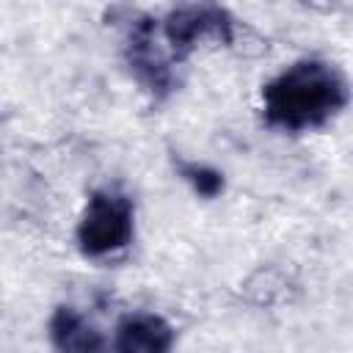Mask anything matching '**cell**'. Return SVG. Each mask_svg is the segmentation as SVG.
I'll use <instances>...</instances> for the list:
<instances>
[{"mask_svg": "<svg viewBox=\"0 0 353 353\" xmlns=\"http://www.w3.org/2000/svg\"><path fill=\"white\" fill-rule=\"evenodd\" d=\"M350 91L339 66L323 58H301L262 88V116L281 132L320 130L347 108Z\"/></svg>", "mask_w": 353, "mask_h": 353, "instance_id": "obj_1", "label": "cell"}, {"mask_svg": "<svg viewBox=\"0 0 353 353\" xmlns=\"http://www.w3.org/2000/svg\"><path fill=\"white\" fill-rule=\"evenodd\" d=\"M108 19L121 30V52L141 88L154 99L168 97L176 85V77L171 58L157 47V22L149 14L127 6H113Z\"/></svg>", "mask_w": 353, "mask_h": 353, "instance_id": "obj_2", "label": "cell"}, {"mask_svg": "<svg viewBox=\"0 0 353 353\" xmlns=\"http://www.w3.org/2000/svg\"><path fill=\"white\" fill-rule=\"evenodd\" d=\"M135 234V207L132 199L116 188L94 190L77 221V248L88 259L110 256L132 243Z\"/></svg>", "mask_w": 353, "mask_h": 353, "instance_id": "obj_3", "label": "cell"}, {"mask_svg": "<svg viewBox=\"0 0 353 353\" xmlns=\"http://www.w3.org/2000/svg\"><path fill=\"white\" fill-rule=\"evenodd\" d=\"M234 17L210 3H193V6H176L165 14L160 22L163 41L168 44V58L182 61L204 41L215 44H232L234 41Z\"/></svg>", "mask_w": 353, "mask_h": 353, "instance_id": "obj_4", "label": "cell"}, {"mask_svg": "<svg viewBox=\"0 0 353 353\" xmlns=\"http://www.w3.org/2000/svg\"><path fill=\"white\" fill-rule=\"evenodd\" d=\"M174 328L165 317L154 312L127 314L113 334L116 353H171L174 350Z\"/></svg>", "mask_w": 353, "mask_h": 353, "instance_id": "obj_5", "label": "cell"}, {"mask_svg": "<svg viewBox=\"0 0 353 353\" xmlns=\"http://www.w3.org/2000/svg\"><path fill=\"white\" fill-rule=\"evenodd\" d=\"M50 342L55 353H108L102 331L72 306H58L52 312Z\"/></svg>", "mask_w": 353, "mask_h": 353, "instance_id": "obj_6", "label": "cell"}, {"mask_svg": "<svg viewBox=\"0 0 353 353\" xmlns=\"http://www.w3.org/2000/svg\"><path fill=\"white\" fill-rule=\"evenodd\" d=\"M174 168L176 174L193 188L196 196L201 199H218L226 188L223 174L207 163H196V160H185V157H174Z\"/></svg>", "mask_w": 353, "mask_h": 353, "instance_id": "obj_7", "label": "cell"}]
</instances>
